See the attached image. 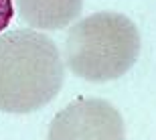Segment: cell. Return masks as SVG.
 Masks as SVG:
<instances>
[{
	"mask_svg": "<svg viewBox=\"0 0 156 140\" xmlns=\"http://www.w3.org/2000/svg\"><path fill=\"white\" fill-rule=\"evenodd\" d=\"M65 65L47 35L18 29L0 35V112L30 114L55 99Z\"/></svg>",
	"mask_w": 156,
	"mask_h": 140,
	"instance_id": "6da1fadb",
	"label": "cell"
},
{
	"mask_svg": "<svg viewBox=\"0 0 156 140\" xmlns=\"http://www.w3.org/2000/svg\"><path fill=\"white\" fill-rule=\"evenodd\" d=\"M140 55L136 24L118 12H98L71 27L65 59L73 75L91 83L114 81L132 69Z\"/></svg>",
	"mask_w": 156,
	"mask_h": 140,
	"instance_id": "7a4b0ae2",
	"label": "cell"
},
{
	"mask_svg": "<svg viewBox=\"0 0 156 140\" xmlns=\"http://www.w3.org/2000/svg\"><path fill=\"white\" fill-rule=\"evenodd\" d=\"M47 140H126V128L110 102L81 98L53 118Z\"/></svg>",
	"mask_w": 156,
	"mask_h": 140,
	"instance_id": "3957f363",
	"label": "cell"
},
{
	"mask_svg": "<svg viewBox=\"0 0 156 140\" xmlns=\"http://www.w3.org/2000/svg\"><path fill=\"white\" fill-rule=\"evenodd\" d=\"M16 8L29 27L57 31L79 16L83 0H16Z\"/></svg>",
	"mask_w": 156,
	"mask_h": 140,
	"instance_id": "277c9868",
	"label": "cell"
},
{
	"mask_svg": "<svg viewBox=\"0 0 156 140\" xmlns=\"http://www.w3.org/2000/svg\"><path fill=\"white\" fill-rule=\"evenodd\" d=\"M12 16H14V6L12 0H0V33L10 24Z\"/></svg>",
	"mask_w": 156,
	"mask_h": 140,
	"instance_id": "5b68a950",
	"label": "cell"
}]
</instances>
